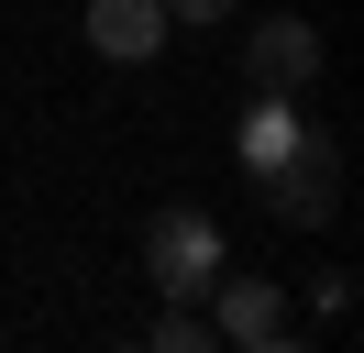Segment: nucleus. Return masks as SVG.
<instances>
[{"mask_svg":"<svg viewBox=\"0 0 364 353\" xmlns=\"http://www.w3.org/2000/svg\"><path fill=\"white\" fill-rule=\"evenodd\" d=\"M221 265H232V243H221V221H210V210H188V199H166V210L144 221V276H155L166 298L210 309V287H221Z\"/></svg>","mask_w":364,"mask_h":353,"instance_id":"obj_1","label":"nucleus"},{"mask_svg":"<svg viewBox=\"0 0 364 353\" xmlns=\"http://www.w3.org/2000/svg\"><path fill=\"white\" fill-rule=\"evenodd\" d=\"M254 199H265V221H287V232H320V221L342 210V144L320 122H298V144L276 154L265 176H243Z\"/></svg>","mask_w":364,"mask_h":353,"instance_id":"obj_2","label":"nucleus"},{"mask_svg":"<svg viewBox=\"0 0 364 353\" xmlns=\"http://www.w3.org/2000/svg\"><path fill=\"white\" fill-rule=\"evenodd\" d=\"M210 342H232V353H287L298 342V298L276 276H232V265H221V287H210Z\"/></svg>","mask_w":364,"mask_h":353,"instance_id":"obj_3","label":"nucleus"},{"mask_svg":"<svg viewBox=\"0 0 364 353\" xmlns=\"http://www.w3.org/2000/svg\"><path fill=\"white\" fill-rule=\"evenodd\" d=\"M243 78L276 88V100H309V78H320V22H298V11L254 22V33H243Z\"/></svg>","mask_w":364,"mask_h":353,"instance_id":"obj_4","label":"nucleus"},{"mask_svg":"<svg viewBox=\"0 0 364 353\" xmlns=\"http://www.w3.org/2000/svg\"><path fill=\"white\" fill-rule=\"evenodd\" d=\"M166 33H177V22H166V0H89V44H100L111 66H144Z\"/></svg>","mask_w":364,"mask_h":353,"instance_id":"obj_5","label":"nucleus"},{"mask_svg":"<svg viewBox=\"0 0 364 353\" xmlns=\"http://www.w3.org/2000/svg\"><path fill=\"white\" fill-rule=\"evenodd\" d=\"M298 122H309V110H298V100H276V88H254V110H243V132H232V166H243V176H265L276 154L298 144Z\"/></svg>","mask_w":364,"mask_h":353,"instance_id":"obj_6","label":"nucleus"},{"mask_svg":"<svg viewBox=\"0 0 364 353\" xmlns=\"http://www.w3.org/2000/svg\"><path fill=\"white\" fill-rule=\"evenodd\" d=\"M155 342H166V353H199V342H210V309H188V298H177V309L155 320Z\"/></svg>","mask_w":364,"mask_h":353,"instance_id":"obj_7","label":"nucleus"},{"mask_svg":"<svg viewBox=\"0 0 364 353\" xmlns=\"http://www.w3.org/2000/svg\"><path fill=\"white\" fill-rule=\"evenodd\" d=\"M243 0H166V22H232Z\"/></svg>","mask_w":364,"mask_h":353,"instance_id":"obj_8","label":"nucleus"}]
</instances>
